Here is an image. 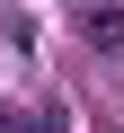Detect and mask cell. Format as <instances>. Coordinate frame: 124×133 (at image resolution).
<instances>
[{"instance_id":"obj_1","label":"cell","mask_w":124,"mask_h":133,"mask_svg":"<svg viewBox=\"0 0 124 133\" xmlns=\"http://www.w3.org/2000/svg\"><path fill=\"white\" fill-rule=\"evenodd\" d=\"M80 36H89V44H124V9H106V0H98V9L80 18Z\"/></svg>"},{"instance_id":"obj_2","label":"cell","mask_w":124,"mask_h":133,"mask_svg":"<svg viewBox=\"0 0 124 133\" xmlns=\"http://www.w3.org/2000/svg\"><path fill=\"white\" fill-rule=\"evenodd\" d=\"M0 133H53V124H27L18 107H0Z\"/></svg>"}]
</instances>
